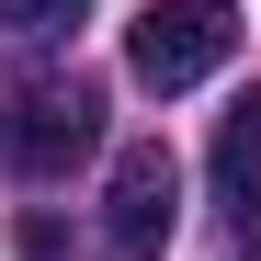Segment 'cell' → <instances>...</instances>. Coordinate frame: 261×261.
<instances>
[{
  "label": "cell",
  "instance_id": "1",
  "mask_svg": "<svg viewBox=\"0 0 261 261\" xmlns=\"http://www.w3.org/2000/svg\"><path fill=\"white\" fill-rule=\"evenodd\" d=\"M102 148V91L80 68H57V80H12L0 91V159L23 170V182H57L68 159H91Z\"/></svg>",
  "mask_w": 261,
  "mask_h": 261
},
{
  "label": "cell",
  "instance_id": "5",
  "mask_svg": "<svg viewBox=\"0 0 261 261\" xmlns=\"http://www.w3.org/2000/svg\"><path fill=\"white\" fill-rule=\"evenodd\" d=\"M80 12H91V0H0V34H12V46H46V34H68Z\"/></svg>",
  "mask_w": 261,
  "mask_h": 261
},
{
  "label": "cell",
  "instance_id": "2",
  "mask_svg": "<svg viewBox=\"0 0 261 261\" xmlns=\"http://www.w3.org/2000/svg\"><path fill=\"white\" fill-rule=\"evenodd\" d=\"M239 57V12L227 0H148L137 34H125V68L148 80V91H193Z\"/></svg>",
  "mask_w": 261,
  "mask_h": 261
},
{
  "label": "cell",
  "instance_id": "4",
  "mask_svg": "<svg viewBox=\"0 0 261 261\" xmlns=\"http://www.w3.org/2000/svg\"><path fill=\"white\" fill-rule=\"evenodd\" d=\"M216 182H227V204H239V216L261 204V91L216 125Z\"/></svg>",
  "mask_w": 261,
  "mask_h": 261
},
{
  "label": "cell",
  "instance_id": "3",
  "mask_svg": "<svg viewBox=\"0 0 261 261\" xmlns=\"http://www.w3.org/2000/svg\"><path fill=\"white\" fill-rule=\"evenodd\" d=\"M170 216H182V159L159 137L114 148V182H102V261H159L170 250Z\"/></svg>",
  "mask_w": 261,
  "mask_h": 261
}]
</instances>
